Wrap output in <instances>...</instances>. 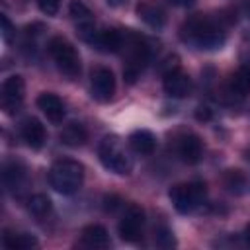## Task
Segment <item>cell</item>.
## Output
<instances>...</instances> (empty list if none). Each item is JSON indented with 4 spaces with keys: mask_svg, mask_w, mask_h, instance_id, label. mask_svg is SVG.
<instances>
[{
    "mask_svg": "<svg viewBox=\"0 0 250 250\" xmlns=\"http://www.w3.org/2000/svg\"><path fill=\"white\" fill-rule=\"evenodd\" d=\"M246 238H248V240H250V225H248V227H246Z\"/></svg>",
    "mask_w": 250,
    "mask_h": 250,
    "instance_id": "obj_31",
    "label": "cell"
},
{
    "mask_svg": "<svg viewBox=\"0 0 250 250\" xmlns=\"http://www.w3.org/2000/svg\"><path fill=\"white\" fill-rule=\"evenodd\" d=\"M137 16H139L148 27H152V29H160V27H164V23H166V14H164V10H162L160 6H156V4H152V2H141V4L137 6Z\"/></svg>",
    "mask_w": 250,
    "mask_h": 250,
    "instance_id": "obj_15",
    "label": "cell"
},
{
    "mask_svg": "<svg viewBox=\"0 0 250 250\" xmlns=\"http://www.w3.org/2000/svg\"><path fill=\"white\" fill-rule=\"evenodd\" d=\"M195 117H197L199 121H201V119H209V117H211V111H209L207 107H199L197 113H195Z\"/></svg>",
    "mask_w": 250,
    "mask_h": 250,
    "instance_id": "obj_30",
    "label": "cell"
},
{
    "mask_svg": "<svg viewBox=\"0 0 250 250\" xmlns=\"http://www.w3.org/2000/svg\"><path fill=\"white\" fill-rule=\"evenodd\" d=\"M82 244L86 248H107L109 246V236L107 230L102 225H88L82 229Z\"/></svg>",
    "mask_w": 250,
    "mask_h": 250,
    "instance_id": "obj_18",
    "label": "cell"
},
{
    "mask_svg": "<svg viewBox=\"0 0 250 250\" xmlns=\"http://www.w3.org/2000/svg\"><path fill=\"white\" fill-rule=\"evenodd\" d=\"M121 47H125V61H127L123 74H125L127 82H135L148 61V55H150L148 45L145 43L143 37L129 33V37L125 39V45H121Z\"/></svg>",
    "mask_w": 250,
    "mask_h": 250,
    "instance_id": "obj_5",
    "label": "cell"
},
{
    "mask_svg": "<svg viewBox=\"0 0 250 250\" xmlns=\"http://www.w3.org/2000/svg\"><path fill=\"white\" fill-rule=\"evenodd\" d=\"M143 225H145L143 207L137 203H131L119 221V236L125 242H137L143 236Z\"/></svg>",
    "mask_w": 250,
    "mask_h": 250,
    "instance_id": "obj_7",
    "label": "cell"
},
{
    "mask_svg": "<svg viewBox=\"0 0 250 250\" xmlns=\"http://www.w3.org/2000/svg\"><path fill=\"white\" fill-rule=\"evenodd\" d=\"M68 12H70V18L74 20V23H76V27H78V31L82 33L84 39H86V33H94V31H92V29H94V18H92V12H90L80 0L70 2Z\"/></svg>",
    "mask_w": 250,
    "mask_h": 250,
    "instance_id": "obj_14",
    "label": "cell"
},
{
    "mask_svg": "<svg viewBox=\"0 0 250 250\" xmlns=\"http://www.w3.org/2000/svg\"><path fill=\"white\" fill-rule=\"evenodd\" d=\"M98 156H100V162L107 170H111V172H115L119 176L131 174L133 160H131V156L127 154V150L123 148V145H121V141L117 137H113V135L111 137H105L100 143Z\"/></svg>",
    "mask_w": 250,
    "mask_h": 250,
    "instance_id": "obj_4",
    "label": "cell"
},
{
    "mask_svg": "<svg viewBox=\"0 0 250 250\" xmlns=\"http://www.w3.org/2000/svg\"><path fill=\"white\" fill-rule=\"evenodd\" d=\"M4 246L8 250H31L37 246V240L31 234H23V232H4Z\"/></svg>",
    "mask_w": 250,
    "mask_h": 250,
    "instance_id": "obj_21",
    "label": "cell"
},
{
    "mask_svg": "<svg viewBox=\"0 0 250 250\" xmlns=\"http://www.w3.org/2000/svg\"><path fill=\"white\" fill-rule=\"evenodd\" d=\"M104 207H105V211L113 213V211L119 207V197H115V195H107V197L104 199Z\"/></svg>",
    "mask_w": 250,
    "mask_h": 250,
    "instance_id": "obj_28",
    "label": "cell"
},
{
    "mask_svg": "<svg viewBox=\"0 0 250 250\" xmlns=\"http://www.w3.org/2000/svg\"><path fill=\"white\" fill-rule=\"evenodd\" d=\"M51 199L45 195V193H35V195H31L29 199H27V209H29V213L33 215V217H37V219H43V217H47L49 213H51Z\"/></svg>",
    "mask_w": 250,
    "mask_h": 250,
    "instance_id": "obj_23",
    "label": "cell"
},
{
    "mask_svg": "<svg viewBox=\"0 0 250 250\" xmlns=\"http://www.w3.org/2000/svg\"><path fill=\"white\" fill-rule=\"evenodd\" d=\"M250 92V66H240L230 78V94L244 98Z\"/></svg>",
    "mask_w": 250,
    "mask_h": 250,
    "instance_id": "obj_22",
    "label": "cell"
},
{
    "mask_svg": "<svg viewBox=\"0 0 250 250\" xmlns=\"http://www.w3.org/2000/svg\"><path fill=\"white\" fill-rule=\"evenodd\" d=\"M154 240H156V244H158V246H164V248H170V246H174V244H176L174 234H172V230H170L168 227H160V229H156Z\"/></svg>",
    "mask_w": 250,
    "mask_h": 250,
    "instance_id": "obj_25",
    "label": "cell"
},
{
    "mask_svg": "<svg viewBox=\"0 0 250 250\" xmlns=\"http://www.w3.org/2000/svg\"><path fill=\"white\" fill-rule=\"evenodd\" d=\"M21 137L27 143V146H31V148L37 150V148H41L45 145L47 131H45V127H43V123L39 119L31 117V119L23 121V125H21Z\"/></svg>",
    "mask_w": 250,
    "mask_h": 250,
    "instance_id": "obj_13",
    "label": "cell"
},
{
    "mask_svg": "<svg viewBox=\"0 0 250 250\" xmlns=\"http://www.w3.org/2000/svg\"><path fill=\"white\" fill-rule=\"evenodd\" d=\"M172 6H178V8H189L195 4V0H168Z\"/></svg>",
    "mask_w": 250,
    "mask_h": 250,
    "instance_id": "obj_29",
    "label": "cell"
},
{
    "mask_svg": "<svg viewBox=\"0 0 250 250\" xmlns=\"http://www.w3.org/2000/svg\"><path fill=\"white\" fill-rule=\"evenodd\" d=\"M37 107L45 113V117L51 123H61L64 117V104L62 100L53 92H43L37 96Z\"/></svg>",
    "mask_w": 250,
    "mask_h": 250,
    "instance_id": "obj_11",
    "label": "cell"
},
{
    "mask_svg": "<svg viewBox=\"0 0 250 250\" xmlns=\"http://www.w3.org/2000/svg\"><path fill=\"white\" fill-rule=\"evenodd\" d=\"M25 182V168L20 162H10L4 166V184L10 191H16Z\"/></svg>",
    "mask_w": 250,
    "mask_h": 250,
    "instance_id": "obj_20",
    "label": "cell"
},
{
    "mask_svg": "<svg viewBox=\"0 0 250 250\" xmlns=\"http://www.w3.org/2000/svg\"><path fill=\"white\" fill-rule=\"evenodd\" d=\"M162 86L170 98H186L191 92V78L186 72H182L180 68H174L164 74Z\"/></svg>",
    "mask_w": 250,
    "mask_h": 250,
    "instance_id": "obj_10",
    "label": "cell"
},
{
    "mask_svg": "<svg viewBox=\"0 0 250 250\" xmlns=\"http://www.w3.org/2000/svg\"><path fill=\"white\" fill-rule=\"evenodd\" d=\"M39 4V10L45 14V16H55L59 12V6H61V0H37Z\"/></svg>",
    "mask_w": 250,
    "mask_h": 250,
    "instance_id": "obj_26",
    "label": "cell"
},
{
    "mask_svg": "<svg viewBox=\"0 0 250 250\" xmlns=\"http://www.w3.org/2000/svg\"><path fill=\"white\" fill-rule=\"evenodd\" d=\"M170 201L174 203L176 211L180 213H191L195 207H199L207 197V188L203 182H191V184H178L170 189Z\"/></svg>",
    "mask_w": 250,
    "mask_h": 250,
    "instance_id": "obj_6",
    "label": "cell"
},
{
    "mask_svg": "<svg viewBox=\"0 0 250 250\" xmlns=\"http://www.w3.org/2000/svg\"><path fill=\"white\" fill-rule=\"evenodd\" d=\"M92 98L98 102H109L115 94V76L105 66H96L90 74Z\"/></svg>",
    "mask_w": 250,
    "mask_h": 250,
    "instance_id": "obj_9",
    "label": "cell"
},
{
    "mask_svg": "<svg viewBox=\"0 0 250 250\" xmlns=\"http://www.w3.org/2000/svg\"><path fill=\"white\" fill-rule=\"evenodd\" d=\"M90 41L100 51H105V53H115L123 45V37H121V33L117 29H104L100 33H92Z\"/></svg>",
    "mask_w": 250,
    "mask_h": 250,
    "instance_id": "obj_16",
    "label": "cell"
},
{
    "mask_svg": "<svg viewBox=\"0 0 250 250\" xmlns=\"http://www.w3.org/2000/svg\"><path fill=\"white\" fill-rule=\"evenodd\" d=\"M49 55L64 76H68L70 80L78 78L82 70V62L76 47L70 41H66L64 37H53L49 41Z\"/></svg>",
    "mask_w": 250,
    "mask_h": 250,
    "instance_id": "obj_3",
    "label": "cell"
},
{
    "mask_svg": "<svg viewBox=\"0 0 250 250\" xmlns=\"http://www.w3.org/2000/svg\"><path fill=\"white\" fill-rule=\"evenodd\" d=\"M182 37H184V41H189V43L197 45L199 49H217L225 41V31L217 20H213L209 16L195 14L184 21Z\"/></svg>",
    "mask_w": 250,
    "mask_h": 250,
    "instance_id": "obj_1",
    "label": "cell"
},
{
    "mask_svg": "<svg viewBox=\"0 0 250 250\" xmlns=\"http://www.w3.org/2000/svg\"><path fill=\"white\" fill-rule=\"evenodd\" d=\"M25 96V82L20 74H12L2 84V107L8 115H14L20 111L21 102Z\"/></svg>",
    "mask_w": 250,
    "mask_h": 250,
    "instance_id": "obj_8",
    "label": "cell"
},
{
    "mask_svg": "<svg viewBox=\"0 0 250 250\" xmlns=\"http://www.w3.org/2000/svg\"><path fill=\"white\" fill-rule=\"evenodd\" d=\"M12 33H14V27H12L10 20L6 16H2V35H4V39L10 41L12 39Z\"/></svg>",
    "mask_w": 250,
    "mask_h": 250,
    "instance_id": "obj_27",
    "label": "cell"
},
{
    "mask_svg": "<svg viewBox=\"0 0 250 250\" xmlns=\"http://www.w3.org/2000/svg\"><path fill=\"white\" fill-rule=\"evenodd\" d=\"M84 182V166L72 158L57 160L49 170V184L55 191L62 195H72L82 188Z\"/></svg>",
    "mask_w": 250,
    "mask_h": 250,
    "instance_id": "obj_2",
    "label": "cell"
},
{
    "mask_svg": "<svg viewBox=\"0 0 250 250\" xmlns=\"http://www.w3.org/2000/svg\"><path fill=\"white\" fill-rule=\"evenodd\" d=\"M223 184L230 193H242L246 188V176L240 170H227L223 174Z\"/></svg>",
    "mask_w": 250,
    "mask_h": 250,
    "instance_id": "obj_24",
    "label": "cell"
},
{
    "mask_svg": "<svg viewBox=\"0 0 250 250\" xmlns=\"http://www.w3.org/2000/svg\"><path fill=\"white\" fill-rule=\"evenodd\" d=\"M86 141H88V131L80 123H70V125H66L61 131V143L66 145V146H70V148L82 146Z\"/></svg>",
    "mask_w": 250,
    "mask_h": 250,
    "instance_id": "obj_19",
    "label": "cell"
},
{
    "mask_svg": "<svg viewBox=\"0 0 250 250\" xmlns=\"http://www.w3.org/2000/svg\"><path fill=\"white\" fill-rule=\"evenodd\" d=\"M201 152H203V143H201V139L197 135L188 133V135H184L180 139V143H178V154H180V158L184 162H188V164L199 162Z\"/></svg>",
    "mask_w": 250,
    "mask_h": 250,
    "instance_id": "obj_12",
    "label": "cell"
},
{
    "mask_svg": "<svg viewBox=\"0 0 250 250\" xmlns=\"http://www.w3.org/2000/svg\"><path fill=\"white\" fill-rule=\"evenodd\" d=\"M129 145H131V148H133L137 154L148 156V154H152L154 148H156V139H154V135H152L150 131H146V129H137V131L131 133Z\"/></svg>",
    "mask_w": 250,
    "mask_h": 250,
    "instance_id": "obj_17",
    "label": "cell"
}]
</instances>
